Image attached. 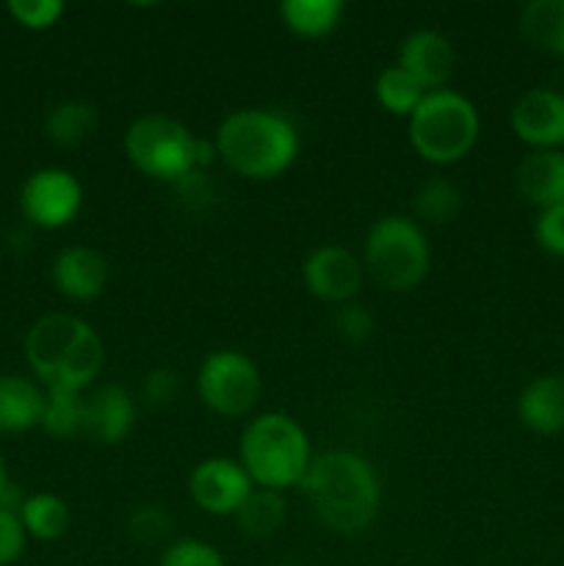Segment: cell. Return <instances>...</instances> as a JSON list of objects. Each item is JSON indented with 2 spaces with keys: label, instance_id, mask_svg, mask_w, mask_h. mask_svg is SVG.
<instances>
[{
  "label": "cell",
  "instance_id": "obj_1",
  "mask_svg": "<svg viewBox=\"0 0 564 566\" xmlns=\"http://www.w3.org/2000/svg\"><path fill=\"white\" fill-rule=\"evenodd\" d=\"M326 531L357 536L379 514L382 486L374 464L352 451L321 453L299 484Z\"/></svg>",
  "mask_w": 564,
  "mask_h": 566
},
{
  "label": "cell",
  "instance_id": "obj_2",
  "mask_svg": "<svg viewBox=\"0 0 564 566\" xmlns=\"http://www.w3.org/2000/svg\"><path fill=\"white\" fill-rule=\"evenodd\" d=\"M25 357L48 390L81 392L103 370L105 346L86 321L53 313L28 329Z\"/></svg>",
  "mask_w": 564,
  "mask_h": 566
},
{
  "label": "cell",
  "instance_id": "obj_3",
  "mask_svg": "<svg viewBox=\"0 0 564 566\" xmlns=\"http://www.w3.org/2000/svg\"><path fill=\"white\" fill-rule=\"evenodd\" d=\"M216 153L236 175L269 180L296 160L299 136L285 116L263 108H241L216 133Z\"/></svg>",
  "mask_w": 564,
  "mask_h": 566
},
{
  "label": "cell",
  "instance_id": "obj_4",
  "mask_svg": "<svg viewBox=\"0 0 564 566\" xmlns=\"http://www.w3.org/2000/svg\"><path fill=\"white\" fill-rule=\"evenodd\" d=\"M310 462V442L302 426L282 412L258 415L243 429L241 464L254 486L282 492L302 484Z\"/></svg>",
  "mask_w": 564,
  "mask_h": 566
},
{
  "label": "cell",
  "instance_id": "obj_5",
  "mask_svg": "<svg viewBox=\"0 0 564 566\" xmlns=\"http://www.w3.org/2000/svg\"><path fill=\"white\" fill-rule=\"evenodd\" d=\"M479 111L457 92H429L409 116V144L424 160L457 164L479 142Z\"/></svg>",
  "mask_w": 564,
  "mask_h": 566
},
{
  "label": "cell",
  "instance_id": "obj_6",
  "mask_svg": "<svg viewBox=\"0 0 564 566\" xmlns=\"http://www.w3.org/2000/svg\"><path fill=\"white\" fill-rule=\"evenodd\" d=\"M431 252L424 230L407 216H385L365 235L363 265L385 291L407 293L424 282Z\"/></svg>",
  "mask_w": 564,
  "mask_h": 566
},
{
  "label": "cell",
  "instance_id": "obj_7",
  "mask_svg": "<svg viewBox=\"0 0 564 566\" xmlns=\"http://www.w3.org/2000/svg\"><path fill=\"white\" fill-rule=\"evenodd\" d=\"M197 142L182 122L166 114H147L127 127L125 153L142 175L177 182L197 171Z\"/></svg>",
  "mask_w": 564,
  "mask_h": 566
},
{
  "label": "cell",
  "instance_id": "obj_8",
  "mask_svg": "<svg viewBox=\"0 0 564 566\" xmlns=\"http://www.w3.org/2000/svg\"><path fill=\"white\" fill-rule=\"evenodd\" d=\"M199 398L219 418H243L258 403L263 381L260 370L247 354L221 348L205 357L197 376Z\"/></svg>",
  "mask_w": 564,
  "mask_h": 566
},
{
  "label": "cell",
  "instance_id": "obj_9",
  "mask_svg": "<svg viewBox=\"0 0 564 566\" xmlns=\"http://www.w3.org/2000/svg\"><path fill=\"white\" fill-rule=\"evenodd\" d=\"M83 205V188L72 171L48 166L22 182L20 208L31 224L42 230H59L70 224Z\"/></svg>",
  "mask_w": 564,
  "mask_h": 566
},
{
  "label": "cell",
  "instance_id": "obj_10",
  "mask_svg": "<svg viewBox=\"0 0 564 566\" xmlns=\"http://www.w3.org/2000/svg\"><path fill=\"white\" fill-rule=\"evenodd\" d=\"M252 490L254 484L243 464L227 457L205 459L188 479V492H191L194 503L216 517H232Z\"/></svg>",
  "mask_w": 564,
  "mask_h": 566
},
{
  "label": "cell",
  "instance_id": "obj_11",
  "mask_svg": "<svg viewBox=\"0 0 564 566\" xmlns=\"http://www.w3.org/2000/svg\"><path fill=\"white\" fill-rule=\"evenodd\" d=\"M304 285L315 298L348 304L363 287V263L343 247H318L302 265Z\"/></svg>",
  "mask_w": 564,
  "mask_h": 566
},
{
  "label": "cell",
  "instance_id": "obj_12",
  "mask_svg": "<svg viewBox=\"0 0 564 566\" xmlns=\"http://www.w3.org/2000/svg\"><path fill=\"white\" fill-rule=\"evenodd\" d=\"M514 136L531 149L564 147V94L553 88H529L512 105Z\"/></svg>",
  "mask_w": 564,
  "mask_h": 566
},
{
  "label": "cell",
  "instance_id": "obj_13",
  "mask_svg": "<svg viewBox=\"0 0 564 566\" xmlns=\"http://www.w3.org/2000/svg\"><path fill=\"white\" fill-rule=\"evenodd\" d=\"M136 423V401L119 385H103L83 398V437L100 446H116Z\"/></svg>",
  "mask_w": 564,
  "mask_h": 566
},
{
  "label": "cell",
  "instance_id": "obj_14",
  "mask_svg": "<svg viewBox=\"0 0 564 566\" xmlns=\"http://www.w3.org/2000/svg\"><path fill=\"white\" fill-rule=\"evenodd\" d=\"M398 66L415 77L426 92H440L453 75L457 66V50L442 33L437 31H415L404 39Z\"/></svg>",
  "mask_w": 564,
  "mask_h": 566
},
{
  "label": "cell",
  "instance_id": "obj_15",
  "mask_svg": "<svg viewBox=\"0 0 564 566\" xmlns=\"http://www.w3.org/2000/svg\"><path fill=\"white\" fill-rule=\"evenodd\" d=\"M53 285L70 302H92L108 285V260L88 247H70L55 254Z\"/></svg>",
  "mask_w": 564,
  "mask_h": 566
},
{
  "label": "cell",
  "instance_id": "obj_16",
  "mask_svg": "<svg viewBox=\"0 0 564 566\" xmlns=\"http://www.w3.org/2000/svg\"><path fill=\"white\" fill-rule=\"evenodd\" d=\"M514 186L525 202L540 210L564 205L562 149H531L514 169Z\"/></svg>",
  "mask_w": 564,
  "mask_h": 566
},
{
  "label": "cell",
  "instance_id": "obj_17",
  "mask_svg": "<svg viewBox=\"0 0 564 566\" xmlns=\"http://www.w3.org/2000/svg\"><path fill=\"white\" fill-rule=\"evenodd\" d=\"M518 418L534 434H562L564 431V376H536L520 390Z\"/></svg>",
  "mask_w": 564,
  "mask_h": 566
},
{
  "label": "cell",
  "instance_id": "obj_18",
  "mask_svg": "<svg viewBox=\"0 0 564 566\" xmlns=\"http://www.w3.org/2000/svg\"><path fill=\"white\" fill-rule=\"evenodd\" d=\"M44 392L28 376L0 374V431L22 434L42 423Z\"/></svg>",
  "mask_w": 564,
  "mask_h": 566
},
{
  "label": "cell",
  "instance_id": "obj_19",
  "mask_svg": "<svg viewBox=\"0 0 564 566\" xmlns=\"http://www.w3.org/2000/svg\"><path fill=\"white\" fill-rule=\"evenodd\" d=\"M520 33L540 53L564 59V0H531L520 11Z\"/></svg>",
  "mask_w": 564,
  "mask_h": 566
},
{
  "label": "cell",
  "instance_id": "obj_20",
  "mask_svg": "<svg viewBox=\"0 0 564 566\" xmlns=\"http://www.w3.org/2000/svg\"><path fill=\"white\" fill-rule=\"evenodd\" d=\"M232 517H236L238 531L243 536H249V539H269V536H274L285 525V497H282V492L254 486Z\"/></svg>",
  "mask_w": 564,
  "mask_h": 566
},
{
  "label": "cell",
  "instance_id": "obj_21",
  "mask_svg": "<svg viewBox=\"0 0 564 566\" xmlns=\"http://www.w3.org/2000/svg\"><path fill=\"white\" fill-rule=\"evenodd\" d=\"M341 0H285L280 17L291 33L302 39H321L332 33L341 22Z\"/></svg>",
  "mask_w": 564,
  "mask_h": 566
},
{
  "label": "cell",
  "instance_id": "obj_22",
  "mask_svg": "<svg viewBox=\"0 0 564 566\" xmlns=\"http://www.w3.org/2000/svg\"><path fill=\"white\" fill-rule=\"evenodd\" d=\"M94 127H97V111L83 99L55 103L44 116V133L59 147H77L92 136Z\"/></svg>",
  "mask_w": 564,
  "mask_h": 566
},
{
  "label": "cell",
  "instance_id": "obj_23",
  "mask_svg": "<svg viewBox=\"0 0 564 566\" xmlns=\"http://www.w3.org/2000/svg\"><path fill=\"white\" fill-rule=\"evenodd\" d=\"M20 523L31 539L55 542L70 531V506L59 495H28L20 509Z\"/></svg>",
  "mask_w": 564,
  "mask_h": 566
},
{
  "label": "cell",
  "instance_id": "obj_24",
  "mask_svg": "<svg viewBox=\"0 0 564 566\" xmlns=\"http://www.w3.org/2000/svg\"><path fill=\"white\" fill-rule=\"evenodd\" d=\"M412 210L426 224H448L462 210V191L451 180L431 177L415 191Z\"/></svg>",
  "mask_w": 564,
  "mask_h": 566
},
{
  "label": "cell",
  "instance_id": "obj_25",
  "mask_svg": "<svg viewBox=\"0 0 564 566\" xmlns=\"http://www.w3.org/2000/svg\"><path fill=\"white\" fill-rule=\"evenodd\" d=\"M42 426L55 440H72L83 434V396L75 390L44 392Z\"/></svg>",
  "mask_w": 564,
  "mask_h": 566
},
{
  "label": "cell",
  "instance_id": "obj_26",
  "mask_svg": "<svg viewBox=\"0 0 564 566\" xmlns=\"http://www.w3.org/2000/svg\"><path fill=\"white\" fill-rule=\"evenodd\" d=\"M426 94L429 92L398 64L387 66L376 77V99H379L382 108L396 116H412V111L424 103Z\"/></svg>",
  "mask_w": 564,
  "mask_h": 566
},
{
  "label": "cell",
  "instance_id": "obj_27",
  "mask_svg": "<svg viewBox=\"0 0 564 566\" xmlns=\"http://www.w3.org/2000/svg\"><path fill=\"white\" fill-rule=\"evenodd\" d=\"M6 11L17 25L28 31H48L64 17V3L61 0H9Z\"/></svg>",
  "mask_w": 564,
  "mask_h": 566
},
{
  "label": "cell",
  "instance_id": "obj_28",
  "mask_svg": "<svg viewBox=\"0 0 564 566\" xmlns=\"http://www.w3.org/2000/svg\"><path fill=\"white\" fill-rule=\"evenodd\" d=\"M171 531H175V520L160 506H142L127 520V534L138 545H160V542L169 539Z\"/></svg>",
  "mask_w": 564,
  "mask_h": 566
},
{
  "label": "cell",
  "instance_id": "obj_29",
  "mask_svg": "<svg viewBox=\"0 0 564 566\" xmlns=\"http://www.w3.org/2000/svg\"><path fill=\"white\" fill-rule=\"evenodd\" d=\"M158 566H224V558L208 542L180 539L166 547Z\"/></svg>",
  "mask_w": 564,
  "mask_h": 566
},
{
  "label": "cell",
  "instance_id": "obj_30",
  "mask_svg": "<svg viewBox=\"0 0 564 566\" xmlns=\"http://www.w3.org/2000/svg\"><path fill=\"white\" fill-rule=\"evenodd\" d=\"M335 329L346 343H365L374 335V315L354 302L341 304L335 315Z\"/></svg>",
  "mask_w": 564,
  "mask_h": 566
},
{
  "label": "cell",
  "instance_id": "obj_31",
  "mask_svg": "<svg viewBox=\"0 0 564 566\" xmlns=\"http://www.w3.org/2000/svg\"><path fill=\"white\" fill-rule=\"evenodd\" d=\"M534 238L547 254L564 258V205L540 210L534 224Z\"/></svg>",
  "mask_w": 564,
  "mask_h": 566
},
{
  "label": "cell",
  "instance_id": "obj_32",
  "mask_svg": "<svg viewBox=\"0 0 564 566\" xmlns=\"http://www.w3.org/2000/svg\"><path fill=\"white\" fill-rule=\"evenodd\" d=\"M142 398L153 407H169L180 398V376L171 368H158L144 376Z\"/></svg>",
  "mask_w": 564,
  "mask_h": 566
},
{
  "label": "cell",
  "instance_id": "obj_33",
  "mask_svg": "<svg viewBox=\"0 0 564 566\" xmlns=\"http://www.w3.org/2000/svg\"><path fill=\"white\" fill-rule=\"evenodd\" d=\"M28 534L20 523V514L0 509V566L14 564L25 551Z\"/></svg>",
  "mask_w": 564,
  "mask_h": 566
},
{
  "label": "cell",
  "instance_id": "obj_34",
  "mask_svg": "<svg viewBox=\"0 0 564 566\" xmlns=\"http://www.w3.org/2000/svg\"><path fill=\"white\" fill-rule=\"evenodd\" d=\"M9 484H11V481H9V470H6V459H3V453H0V495H3V490Z\"/></svg>",
  "mask_w": 564,
  "mask_h": 566
},
{
  "label": "cell",
  "instance_id": "obj_35",
  "mask_svg": "<svg viewBox=\"0 0 564 566\" xmlns=\"http://www.w3.org/2000/svg\"><path fill=\"white\" fill-rule=\"evenodd\" d=\"M285 566H299V564H285Z\"/></svg>",
  "mask_w": 564,
  "mask_h": 566
}]
</instances>
